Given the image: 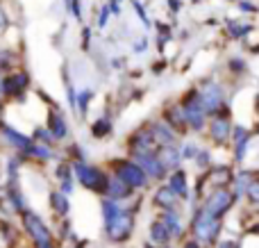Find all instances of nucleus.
Here are the masks:
<instances>
[{"instance_id": "nucleus-26", "label": "nucleus", "mask_w": 259, "mask_h": 248, "mask_svg": "<svg viewBox=\"0 0 259 248\" xmlns=\"http://www.w3.org/2000/svg\"><path fill=\"white\" fill-rule=\"evenodd\" d=\"M68 194H64V191H53V194H50V203H53V208L57 210L59 214H62V217H66L68 214V198H66Z\"/></svg>"}, {"instance_id": "nucleus-44", "label": "nucleus", "mask_w": 259, "mask_h": 248, "mask_svg": "<svg viewBox=\"0 0 259 248\" xmlns=\"http://www.w3.org/2000/svg\"><path fill=\"white\" fill-rule=\"evenodd\" d=\"M182 248H202V244L198 239H193V241H187V244H184Z\"/></svg>"}, {"instance_id": "nucleus-13", "label": "nucleus", "mask_w": 259, "mask_h": 248, "mask_svg": "<svg viewBox=\"0 0 259 248\" xmlns=\"http://www.w3.org/2000/svg\"><path fill=\"white\" fill-rule=\"evenodd\" d=\"M230 135H232V123H230L225 116H219V114H216L214 121L209 123L211 141H214V144H225V141L230 139Z\"/></svg>"}, {"instance_id": "nucleus-24", "label": "nucleus", "mask_w": 259, "mask_h": 248, "mask_svg": "<svg viewBox=\"0 0 259 248\" xmlns=\"http://www.w3.org/2000/svg\"><path fill=\"white\" fill-rule=\"evenodd\" d=\"M252 173L250 171H239L237 173V178H234V198H241V196H246V191H248V187H250V182H252Z\"/></svg>"}, {"instance_id": "nucleus-30", "label": "nucleus", "mask_w": 259, "mask_h": 248, "mask_svg": "<svg viewBox=\"0 0 259 248\" xmlns=\"http://www.w3.org/2000/svg\"><path fill=\"white\" fill-rule=\"evenodd\" d=\"M9 200H12V205H14V210H16L18 214L23 212V210H25V200H23V196H21V191L16 189V187H12V189H9Z\"/></svg>"}, {"instance_id": "nucleus-2", "label": "nucleus", "mask_w": 259, "mask_h": 248, "mask_svg": "<svg viewBox=\"0 0 259 248\" xmlns=\"http://www.w3.org/2000/svg\"><path fill=\"white\" fill-rule=\"evenodd\" d=\"M184 107V114H187V123L191 130L200 132L205 128V118H207V109H205V103H202V94L200 89H191L184 94L182 103Z\"/></svg>"}, {"instance_id": "nucleus-39", "label": "nucleus", "mask_w": 259, "mask_h": 248, "mask_svg": "<svg viewBox=\"0 0 259 248\" xmlns=\"http://www.w3.org/2000/svg\"><path fill=\"white\" fill-rule=\"evenodd\" d=\"M239 9H241L243 14H252V12H257V7L252 3H248V0H239Z\"/></svg>"}, {"instance_id": "nucleus-33", "label": "nucleus", "mask_w": 259, "mask_h": 248, "mask_svg": "<svg viewBox=\"0 0 259 248\" xmlns=\"http://www.w3.org/2000/svg\"><path fill=\"white\" fill-rule=\"evenodd\" d=\"M34 139L39 141V144H48L50 146L55 141V137H53V132H50V130H44V128L39 130V128H36V130H34Z\"/></svg>"}, {"instance_id": "nucleus-27", "label": "nucleus", "mask_w": 259, "mask_h": 248, "mask_svg": "<svg viewBox=\"0 0 259 248\" xmlns=\"http://www.w3.org/2000/svg\"><path fill=\"white\" fill-rule=\"evenodd\" d=\"M252 30H255V27H252L250 23H230V36H232V39H243V36H248Z\"/></svg>"}, {"instance_id": "nucleus-1", "label": "nucleus", "mask_w": 259, "mask_h": 248, "mask_svg": "<svg viewBox=\"0 0 259 248\" xmlns=\"http://www.w3.org/2000/svg\"><path fill=\"white\" fill-rule=\"evenodd\" d=\"M73 176L80 180L82 187H87L89 191H96V194H107V185H109V176L103 173L98 167H91L84 159H77L73 164Z\"/></svg>"}, {"instance_id": "nucleus-5", "label": "nucleus", "mask_w": 259, "mask_h": 248, "mask_svg": "<svg viewBox=\"0 0 259 248\" xmlns=\"http://www.w3.org/2000/svg\"><path fill=\"white\" fill-rule=\"evenodd\" d=\"M23 226H25L27 235H30L32 239H34V244H36V246H41V244H50V241H53V235H50V230L46 228V223L41 221L39 214L30 212V210H23Z\"/></svg>"}, {"instance_id": "nucleus-38", "label": "nucleus", "mask_w": 259, "mask_h": 248, "mask_svg": "<svg viewBox=\"0 0 259 248\" xmlns=\"http://www.w3.org/2000/svg\"><path fill=\"white\" fill-rule=\"evenodd\" d=\"M196 162H198V167H207V164H209V153H207V150H200V153L196 155Z\"/></svg>"}, {"instance_id": "nucleus-35", "label": "nucleus", "mask_w": 259, "mask_h": 248, "mask_svg": "<svg viewBox=\"0 0 259 248\" xmlns=\"http://www.w3.org/2000/svg\"><path fill=\"white\" fill-rule=\"evenodd\" d=\"M68 9H71V14L75 16V21H82V3L80 0H71V3H68Z\"/></svg>"}, {"instance_id": "nucleus-46", "label": "nucleus", "mask_w": 259, "mask_h": 248, "mask_svg": "<svg viewBox=\"0 0 259 248\" xmlns=\"http://www.w3.org/2000/svg\"><path fill=\"white\" fill-rule=\"evenodd\" d=\"M39 248H53V241H50V244H41Z\"/></svg>"}, {"instance_id": "nucleus-8", "label": "nucleus", "mask_w": 259, "mask_h": 248, "mask_svg": "<svg viewBox=\"0 0 259 248\" xmlns=\"http://www.w3.org/2000/svg\"><path fill=\"white\" fill-rule=\"evenodd\" d=\"M132 157H134V162L146 171V176L155 178V180H161V178L166 176V167L161 164L157 153H137V155H132Z\"/></svg>"}, {"instance_id": "nucleus-29", "label": "nucleus", "mask_w": 259, "mask_h": 248, "mask_svg": "<svg viewBox=\"0 0 259 248\" xmlns=\"http://www.w3.org/2000/svg\"><path fill=\"white\" fill-rule=\"evenodd\" d=\"M27 155L39 159H53V150L48 148V144H32V148L27 150Z\"/></svg>"}, {"instance_id": "nucleus-3", "label": "nucleus", "mask_w": 259, "mask_h": 248, "mask_svg": "<svg viewBox=\"0 0 259 248\" xmlns=\"http://www.w3.org/2000/svg\"><path fill=\"white\" fill-rule=\"evenodd\" d=\"M191 228H193V237L200 244H211V241H216V237L221 232V219L209 214L205 208H200L196 212V217H193Z\"/></svg>"}, {"instance_id": "nucleus-4", "label": "nucleus", "mask_w": 259, "mask_h": 248, "mask_svg": "<svg viewBox=\"0 0 259 248\" xmlns=\"http://www.w3.org/2000/svg\"><path fill=\"white\" fill-rule=\"evenodd\" d=\"M112 169H114V176L121 178L123 182H127L132 189H141V187L148 185L146 171L134 159H118V162L112 164Z\"/></svg>"}, {"instance_id": "nucleus-7", "label": "nucleus", "mask_w": 259, "mask_h": 248, "mask_svg": "<svg viewBox=\"0 0 259 248\" xmlns=\"http://www.w3.org/2000/svg\"><path fill=\"white\" fill-rule=\"evenodd\" d=\"M200 94H202V103H205L207 114H219L221 107L225 105V94H223V87L219 82H205L200 87Z\"/></svg>"}, {"instance_id": "nucleus-21", "label": "nucleus", "mask_w": 259, "mask_h": 248, "mask_svg": "<svg viewBox=\"0 0 259 248\" xmlns=\"http://www.w3.org/2000/svg\"><path fill=\"white\" fill-rule=\"evenodd\" d=\"M121 205H118V200L114 198H103V219H105V226H109L112 221H116L118 217H121Z\"/></svg>"}, {"instance_id": "nucleus-16", "label": "nucleus", "mask_w": 259, "mask_h": 248, "mask_svg": "<svg viewBox=\"0 0 259 248\" xmlns=\"http://www.w3.org/2000/svg\"><path fill=\"white\" fill-rule=\"evenodd\" d=\"M107 196H109V198H114V200L130 198V196H132V187H130L127 182H123L121 178H116V176H109Z\"/></svg>"}, {"instance_id": "nucleus-47", "label": "nucleus", "mask_w": 259, "mask_h": 248, "mask_svg": "<svg viewBox=\"0 0 259 248\" xmlns=\"http://www.w3.org/2000/svg\"><path fill=\"white\" fill-rule=\"evenodd\" d=\"M0 85H3V77H0Z\"/></svg>"}, {"instance_id": "nucleus-42", "label": "nucleus", "mask_w": 259, "mask_h": 248, "mask_svg": "<svg viewBox=\"0 0 259 248\" xmlns=\"http://www.w3.org/2000/svg\"><path fill=\"white\" fill-rule=\"evenodd\" d=\"M146 46H148V39H141L137 46H134V53H137V55H141L143 50H146Z\"/></svg>"}, {"instance_id": "nucleus-10", "label": "nucleus", "mask_w": 259, "mask_h": 248, "mask_svg": "<svg viewBox=\"0 0 259 248\" xmlns=\"http://www.w3.org/2000/svg\"><path fill=\"white\" fill-rule=\"evenodd\" d=\"M27 73H9L3 77V85H0V96H7V98H18L23 91L27 89Z\"/></svg>"}, {"instance_id": "nucleus-18", "label": "nucleus", "mask_w": 259, "mask_h": 248, "mask_svg": "<svg viewBox=\"0 0 259 248\" xmlns=\"http://www.w3.org/2000/svg\"><path fill=\"white\" fill-rule=\"evenodd\" d=\"M248 141H250V132H248L243 126L234 128V159H237V162H241L243 155H246Z\"/></svg>"}, {"instance_id": "nucleus-34", "label": "nucleus", "mask_w": 259, "mask_h": 248, "mask_svg": "<svg viewBox=\"0 0 259 248\" xmlns=\"http://www.w3.org/2000/svg\"><path fill=\"white\" fill-rule=\"evenodd\" d=\"M132 5H134V9H137V16L141 18V23H143V25L148 27V25H150V18L146 16V9L141 7V3H139V0H132Z\"/></svg>"}, {"instance_id": "nucleus-6", "label": "nucleus", "mask_w": 259, "mask_h": 248, "mask_svg": "<svg viewBox=\"0 0 259 248\" xmlns=\"http://www.w3.org/2000/svg\"><path fill=\"white\" fill-rule=\"evenodd\" d=\"M234 194L232 191H228V189H223V187H219V189H214L209 196H207V200H205V210L209 214H214V217H223L225 212H228L230 208L234 205Z\"/></svg>"}, {"instance_id": "nucleus-20", "label": "nucleus", "mask_w": 259, "mask_h": 248, "mask_svg": "<svg viewBox=\"0 0 259 248\" xmlns=\"http://www.w3.org/2000/svg\"><path fill=\"white\" fill-rule=\"evenodd\" d=\"M150 239L155 241V244H161V246H166L170 239H173V235H170L168 226H166L161 219L152 221V226H150Z\"/></svg>"}, {"instance_id": "nucleus-17", "label": "nucleus", "mask_w": 259, "mask_h": 248, "mask_svg": "<svg viewBox=\"0 0 259 248\" xmlns=\"http://www.w3.org/2000/svg\"><path fill=\"white\" fill-rule=\"evenodd\" d=\"M166 123H168L173 130H180V132H184L189 128V123H187V114H184V107L182 105H173V107L166 112Z\"/></svg>"}, {"instance_id": "nucleus-40", "label": "nucleus", "mask_w": 259, "mask_h": 248, "mask_svg": "<svg viewBox=\"0 0 259 248\" xmlns=\"http://www.w3.org/2000/svg\"><path fill=\"white\" fill-rule=\"evenodd\" d=\"M230 68H232V71H239V73H246V62H243V59H232V62H230Z\"/></svg>"}, {"instance_id": "nucleus-9", "label": "nucleus", "mask_w": 259, "mask_h": 248, "mask_svg": "<svg viewBox=\"0 0 259 248\" xmlns=\"http://www.w3.org/2000/svg\"><path fill=\"white\" fill-rule=\"evenodd\" d=\"M132 226H134V221H132L130 210H123L121 217H118L116 221H112L109 226H105V228H107V237L112 241H125L127 237L132 235Z\"/></svg>"}, {"instance_id": "nucleus-22", "label": "nucleus", "mask_w": 259, "mask_h": 248, "mask_svg": "<svg viewBox=\"0 0 259 248\" xmlns=\"http://www.w3.org/2000/svg\"><path fill=\"white\" fill-rule=\"evenodd\" d=\"M178 198H180V196L175 194V191L170 189L168 185H166V187H159V191L155 194V203L159 205V208H164V210H166V208H175Z\"/></svg>"}, {"instance_id": "nucleus-28", "label": "nucleus", "mask_w": 259, "mask_h": 248, "mask_svg": "<svg viewBox=\"0 0 259 248\" xmlns=\"http://www.w3.org/2000/svg\"><path fill=\"white\" fill-rule=\"evenodd\" d=\"M91 98H94V89H82L80 94H75V109H80V112H87Z\"/></svg>"}, {"instance_id": "nucleus-11", "label": "nucleus", "mask_w": 259, "mask_h": 248, "mask_svg": "<svg viewBox=\"0 0 259 248\" xmlns=\"http://www.w3.org/2000/svg\"><path fill=\"white\" fill-rule=\"evenodd\" d=\"M130 150L132 155L137 153H157V141L150 130H139L130 137Z\"/></svg>"}, {"instance_id": "nucleus-43", "label": "nucleus", "mask_w": 259, "mask_h": 248, "mask_svg": "<svg viewBox=\"0 0 259 248\" xmlns=\"http://www.w3.org/2000/svg\"><path fill=\"white\" fill-rule=\"evenodd\" d=\"M216 248H241V246H239L237 241H230V239H225V241H221V244L216 246Z\"/></svg>"}, {"instance_id": "nucleus-12", "label": "nucleus", "mask_w": 259, "mask_h": 248, "mask_svg": "<svg viewBox=\"0 0 259 248\" xmlns=\"http://www.w3.org/2000/svg\"><path fill=\"white\" fill-rule=\"evenodd\" d=\"M0 135H3V139L7 141L9 146H14L16 150H21L23 155H27V150L32 148V144H34L30 137L23 135V132H18V130H14L12 126H0Z\"/></svg>"}, {"instance_id": "nucleus-23", "label": "nucleus", "mask_w": 259, "mask_h": 248, "mask_svg": "<svg viewBox=\"0 0 259 248\" xmlns=\"http://www.w3.org/2000/svg\"><path fill=\"white\" fill-rule=\"evenodd\" d=\"M48 130L53 132V137L55 139H64V137L68 135V128H66V123H64V118H62V114H57V112H50V121H48Z\"/></svg>"}, {"instance_id": "nucleus-14", "label": "nucleus", "mask_w": 259, "mask_h": 248, "mask_svg": "<svg viewBox=\"0 0 259 248\" xmlns=\"http://www.w3.org/2000/svg\"><path fill=\"white\" fill-rule=\"evenodd\" d=\"M150 132H152V137H155L157 146H175V130L166 121H157L155 126L150 128Z\"/></svg>"}, {"instance_id": "nucleus-37", "label": "nucleus", "mask_w": 259, "mask_h": 248, "mask_svg": "<svg viewBox=\"0 0 259 248\" xmlns=\"http://www.w3.org/2000/svg\"><path fill=\"white\" fill-rule=\"evenodd\" d=\"M196 155H198V148H196L193 144H187V146L182 148V157H184V159H191V157H196Z\"/></svg>"}, {"instance_id": "nucleus-48", "label": "nucleus", "mask_w": 259, "mask_h": 248, "mask_svg": "<svg viewBox=\"0 0 259 248\" xmlns=\"http://www.w3.org/2000/svg\"><path fill=\"white\" fill-rule=\"evenodd\" d=\"M164 248H168V246H164Z\"/></svg>"}, {"instance_id": "nucleus-32", "label": "nucleus", "mask_w": 259, "mask_h": 248, "mask_svg": "<svg viewBox=\"0 0 259 248\" xmlns=\"http://www.w3.org/2000/svg\"><path fill=\"white\" fill-rule=\"evenodd\" d=\"M246 196L250 198V203L259 205V176H257V178H252V182H250V187H248Z\"/></svg>"}, {"instance_id": "nucleus-31", "label": "nucleus", "mask_w": 259, "mask_h": 248, "mask_svg": "<svg viewBox=\"0 0 259 248\" xmlns=\"http://www.w3.org/2000/svg\"><path fill=\"white\" fill-rule=\"evenodd\" d=\"M91 132H94L96 137H105L107 132H112V123H109L107 118H100V121L96 123L94 128H91Z\"/></svg>"}, {"instance_id": "nucleus-36", "label": "nucleus", "mask_w": 259, "mask_h": 248, "mask_svg": "<svg viewBox=\"0 0 259 248\" xmlns=\"http://www.w3.org/2000/svg\"><path fill=\"white\" fill-rule=\"evenodd\" d=\"M109 14H112V9H109V5H105V7L100 9V16H98V25H100V27H105V25H107V18H109Z\"/></svg>"}, {"instance_id": "nucleus-15", "label": "nucleus", "mask_w": 259, "mask_h": 248, "mask_svg": "<svg viewBox=\"0 0 259 248\" xmlns=\"http://www.w3.org/2000/svg\"><path fill=\"white\" fill-rule=\"evenodd\" d=\"M157 155H159L161 164L166 167V171H175V169H180V164H182V153H180L175 146H159Z\"/></svg>"}, {"instance_id": "nucleus-25", "label": "nucleus", "mask_w": 259, "mask_h": 248, "mask_svg": "<svg viewBox=\"0 0 259 248\" xmlns=\"http://www.w3.org/2000/svg\"><path fill=\"white\" fill-rule=\"evenodd\" d=\"M161 221L168 226V230H170V235H173V237H180V235H182V226H180V214L175 212L173 208H166V212L161 214Z\"/></svg>"}, {"instance_id": "nucleus-19", "label": "nucleus", "mask_w": 259, "mask_h": 248, "mask_svg": "<svg viewBox=\"0 0 259 248\" xmlns=\"http://www.w3.org/2000/svg\"><path fill=\"white\" fill-rule=\"evenodd\" d=\"M168 187L180 196V198H189V185H187V173L175 169L173 176L168 178Z\"/></svg>"}, {"instance_id": "nucleus-41", "label": "nucleus", "mask_w": 259, "mask_h": 248, "mask_svg": "<svg viewBox=\"0 0 259 248\" xmlns=\"http://www.w3.org/2000/svg\"><path fill=\"white\" fill-rule=\"evenodd\" d=\"M7 25H9V16H7V12L0 7V30H5Z\"/></svg>"}, {"instance_id": "nucleus-45", "label": "nucleus", "mask_w": 259, "mask_h": 248, "mask_svg": "<svg viewBox=\"0 0 259 248\" xmlns=\"http://www.w3.org/2000/svg\"><path fill=\"white\" fill-rule=\"evenodd\" d=\"M250 232H257V235H259V223H255V226L250 228Z\"/></svg>"}]
</instances>
